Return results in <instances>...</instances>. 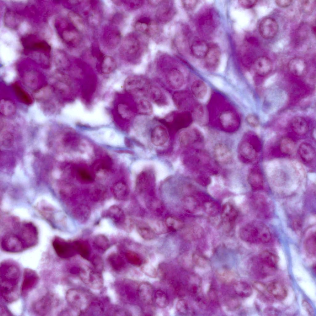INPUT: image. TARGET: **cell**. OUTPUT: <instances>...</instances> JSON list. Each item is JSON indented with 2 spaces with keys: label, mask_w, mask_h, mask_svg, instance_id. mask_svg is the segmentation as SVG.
Masks as SVG:
<instances>
[{
  "label": "cell",
  "mask_w": 316,
  "mask_h": 316,
  "mask_svg": "<svg viewBox=\"0 0 316 316\" xmlns=\"http://www.w3.org/2000/svg\"><path fill=\"white\" fill-rule=\"evenodd\" d=\"M20 271L18 266L12 261H5L1 264V293L8 302L13 301L18 297V285Z\"/></svg>",
  "instance_id": "obj_1"
},
{
  "label": "cell",
  "mask_w": 316,
  "mask_h": 316,
  "mask_svg": "<svg viewBox=\"0 0 316 316\" xmlns=\"http://www.w3.org/2000/svg\"><path fill=\"white\" fill-rule=\"evenodd\" d=\"M243 236L246 241L254 243H265L271 239L270 232L262 222L256 221L247 226L244 229Z\"/></svg>",
  "instance_id": "obj_2"
},
{
  "label": "cell",
  "mask_w": 316,
  "mask_h": 316,
  "mask_svg": "<svg viewBox=\"0 0 316 316\" xmlns=\"http://www.w3.org/2000/svg\"><path fill=\"white\" fill-rule=\"evenodd\" d=\"M217 15L212 9H205L199 15L197 25L200 33L205 36L211 34L218 24Z\"/></svg>",
  "instance_id": "obj_3"
},
{
  "label": "cell",
  "mask_w": 316,
  "mask_h": 316,
  "mask_svg": "<svg viewBox=\"0 0 316 316\" xmlns=\"http://www.w3.org/2000/svg\"><path fill=\"white\" fill-rule=\"evenodd\" d=\"M122 45L123 53L128 60H137L141 56L142 47L139 40L134 35H131L126 37Z\"/></svg>",
  "instance_id": "obj_4"
},
{
  "label": "cell",
  "mask_w": 316,
  "mask_h": 316,
  "mask_svg": "<svg viewBox=\"0 0 316 316\" xmlns=\"http://www.w3.org/2000/svg\"><path fill=\"white\" fill-rule=\"evenodd\" d=\"M19 235L21 238L26 248L35 245L38 239V233L35 227L32 223L23 224L20 227Z\"/></svg>",
  "instance_id": "obj_5"
},
{
  "label": "cell",
  "mask_w": 316,
  "mask_h": 316,
  "mask_svg": "<svg viewBox=\"0 0 316 316\" xmlns=\"http://www.w3.org/2000/svg\"><path fill=\"white\" fill-rule=\"evenodd\" d=\"M1 245L3 250L10 252H18L27 248L19 236L13 234L4 236L1 240Z\"/></svg>",
  "instance_id": "obj_6"
},
{
  "label": "cell",
  "mask_w": 316,
  "mask_h": 316,
  "mask_svg": "<svg viewBox=\"0 0 316 316\" xmlns=\"http://www.w3.org/2000/svg\"><path fill=\"white\" fill-rule=\"evenodd\" d=\"M278 29L277 22L274 19L270 17L263 19L259 26V31L260 35L267 39L274 37L277 34Z\"/></svg>",
  "instance_id": "obj_7"
},
{
  "label": "cell",
  "mask_w": 316,
  "mask_h": 316,
  "mask_svg": "<svg viewBox=\"0 0 316 316\" xmlns=\"http://www.w3.org/2000/svg\"><path fill=\"white\" fill-rule=\"evenodd\" d=\"M52 244L57 255L62 258L71 257L75 255L76 252L73 244L67 243L58 237L54 239Z\"/></svg>",
  "instance_id": "obj_8"
},
{
  "label": "cell",
  "mask_w": 316,
  "mask_h": 316,
  "mask_svg": "<svg viewBox=\"0 0 316 316\" xmlns=\"http://www.w3.org/2000/svg\"><path fill=\"white\" fill-rule=\"evenodd\" d=\"M54 299L53 295L50 293L44 296L34 304L33 309L35 312L42 315L49 313L54 306Z\"/></svg>",
  "instance_id": "obj_9"
},
{
  "label": "cell",
  "mask_w": 316,
  "mask_h": 316,
  "mask_svg": "<svg viewBox=\"0 0 316 316\" xmlns=\"http://www.w3.org/2000/svg\"><path fill=\"white\" fill-rule=\"evenodd\" d=\"M39 281L37 273L30 269H25L24 271L21 292L23 295H26L36 285Z\"/></svg>",
  "instance_id": "obj_10"
},
{
  "label": "cell",
  "mask_w": 316,
  "mask_h": 316,
  "mask_svg": "<svg viewBox=\"0 0 316 316\" xmlns=\"http://www.w3.org/2000/svg\"><path fill=\"white\" fill-rule=\"evenodd\" d=\"M288 69L291 73L297 77L305 75L307 71V65L303 58L296 57L291 59L288 64Z\"/></svg>",
  "instance_id": "obj_11"
},
{
  "label": "cell",
  "mask_w": 316,
  "mask_h": 316,
  "mask_svg": "<svg viewBox=\"0 0 316 316\" xmlns=\"http://www.w3.org/2000/svg\"><path fill=\"white\" fill-rule=\"evenodd\" d=\"M80 275L83 281L89 286L95 288L102 286V280L100 274L89 268L81 269Z\"/></svg>",
  "instance_id": "obj_12"
},
{
  "label": "cell",
  "mask_w": 316,
  "mask_h": 316,
  "mask_svg": "<svg viewBox=\"0 0 316 316\" xmlns=\"http://www.w3.org/2000/svg\"><path fill=\"white\" fill-rule=\"evenodd\" d=\"M168 134L166 128L162 125H157L152 129L151 135L152 143L156 146L164 145L167 142Z\"/></svg>",
  "instance_id": "obj_13"
},
{
  "label": "cell",
  "mask_w": 316,
  "mask_h": 316,
  "mask_svg": "<svg viewBox=\"0 0 316 316\" xmlns=\"http://www.w3.org/2000/svg\"><path fill=\"white\" fill-rule=\"evenodd\" d=\"M175 13L172 3L169 1H165L161 3L157 10L156 17L159 21L165 23L172 19Z\"/></svg>",
  "instance_id": "obj_14"
},
{
  "label": "cell",
  "mask_w": 316,
  "mask_h": 316,
  "mask_svg": "<svg viewBox=\"0 0 316 316\" xmlns=\"http://www.w3.org/2000/svg\"><path fill=\"white\" fill-rule=\"evenodd\" d=\"M166 78L168 84L173 89H179L183 85V75L181 71L177 68L172 69L169 71Z\"/></svg>",
  "instance_id": "obj_15"
},
{
  "label": "cell",
  "mask_w": 316,
  "mask_h": 316,
  "mask_svg": "<svg viewBox=\"0 0 316 316\" xmlns=\"http://www.w3.org/2000/svg\"><path fill=\"white\" fill-rule=\"evenodd\" d=\"M271 60L267 57L261 56L256 58L254 62V67L256 73L260 76L268 75L272 69Z\"/></svg>",
  "instance_id": "obj_16"
},
{
  "label": "cell",
  "mask_w": 316,
  "mask_h": 316,
  "mask_svg": "<svg viewBox=\"0 0 316 316\" xmlns=\"http://www.w3.org/2000/svg\"><path fill=\"white\" fill-rule=\"evenodd\" d=\"M146 85L145 80L141 77L133 76L128 77L125 82V88L127 91L131 93L141 91Z\"/></svg>",
  "instance_id": "obj_17"
},
{
  "label": "cell",
  "mask_w": 316,
  "mask_h": 316,
  "mask_svg": "<svg viewBox=\"0 0 316 316\" xmlns=\"http://www.w3.org/2000/svg\"><path fill=\"white\" fill-rule=\"evenodd\" d=\"M138 294L140 301L146 304H151L153 300V289L149 283L143 282L140 283L138 288Z\"/></svg>",
  "instance_id": "obj_18"
},
{
  "label": "cell",
  "mask_w": 316,
  "mask_h": 316,
  "mask_svg": "<svg viewBox=\"0 0 316 316\" xmlns=\"http://www.w3.org/2000/svg\"><path fill=\"white\" fill-rule=\"evenodd\" d=\"M66 297L68 303L74 308H81L86 302L85 298L82 293L75 289L69 290Z\"/></svg>",
  "instance_id": "obj_19"
},
{
  "label": "cell",
  "mask_w": 316,
  "mask_h": 316,
  "mask_svg": "<svg viewBox=\"0 0 316 316\" xmlns=\"http://www.w3.org/2000/svg\"><path fill=\"white\" fill-rule=\"evenodd\" d=\"M149 95L151 100L156 105L160 107L166 106L169 101L162 90L158 87L154 86L150 88Z\"/></svg>",
  "instance_id": "obj_20"
},
{
  "label": "cell",
  "mask_w": 316,
  "mask_h": 316,
  "mask_svg": "<svg viewBox=\"0 0 316 316\" xmlns=\"http://www.w3.org/2000/svg\"><path fill=\"white\" fill-rule=\"evenodd\" d=\"M221 52L218 46L215 44L209 45L208 51L205 57L206 64L209 67H214L219 62Z\"/></svg>",
  "instance_id": "obj_21"
},
{
  "label": "cell",
  "mask_w": 316,
  "mask_h": 316,
  "mask_svg": "<svg viewBox=\"0 0 316 316\" xmlns=\"http://www.w3.org/2000/svg\"><path fill=\"white\" fill-rule=\"evenodd\" d=\"M209 45L205 41L197 40L192 43L190 50L192 54L196 58H204L209 49Z\"/></svg>",
  "instance_id": "obj_22"
},
{
  "label": "cell",
  "mask_w": 316,
  "mask_h": 316,
  "mask_svg": "<svg viewBox=\"0 0 316 316\" xmlns=\"http://www.w3.org/2000/svg\"><path fill=\"white\" fill-rule=\"evenodd\" d=\"M267 288L269 294L278 300H283L287 296L286 289L280 282H274L271 283L268 285Z\"/></svg>",
  "instance_id": "obj_23"
},
{
  "label": "cell",
  "mask_w": 316,
  "mask_h": 316,
  "mask_svg": "<svg viewBox=\"0 0 316 316\" xmlns=\"http://www.w3.org/2000/svg\"><path fill=\"white\" fill-rule=\"evenodd\" d=\"M291 126L293 131L300 135L306 134L309 130V125L306 120L299 116L295 117L292 119Z\"/></svg>",
  "instance_id": "obj_24"
},
{
  "label": "cell",
  "mask_w": 316,
  "mask_h": 316,
  "mask_svg": "<svg viewBox=\"0 0 316 316\" xmlns=\"http://www.w3.org/2000/svg\"><path fill=\"white\" fill-rule=\"evenodd\" d=\"M298 152L301 159L304 162H309L314 159L315 150L311 145L307 143H301L298 148Z\"/></svg>",
  "instance_id": "obj_25"
},
{
  "label": "cell",
  "mask_w": 316,
  "mask_h": 316,
  "mask_svg": "<svg viewBox=\"0 0 316 316\" xmlns=\"http://www.w3.org/2000/svg\"><path fill=\"white\" fill-rule=\"evenodd\" d=\"M137 231L141 237L146 240L153 239L155 236V233L151 226L143 223L137 224Z\"/></svg>",
  "instance_id": "obj_26"
},
{
  "label": "cell",
  "mask_w": 316,
  "mask_h": 316,
  "mask_svg": "<svg viewBox=\"0 0 316 316\" xmlns=\"http://www.w3.org/2000/svg\"><path fill=\"white\" fill-rule=\"evenodd\" d=\"M259 258L263 264L271 268H275L278 262V257L274 254L267 251L262 252Z\"/></svg>",
  "instance_id": "obj_27"
},
{
  "label": "cell",
  "mask_w": 316,
  "mask_h": 316,
  "mask_svg": "<svg viewBox=\"0 0 316 316\" xmlns=\"http://www.w3.org/2000/svg\"><path fill=\"white\" fill-rule=\"evenodd\" d=\"M137 108L138 112L143 115L150 116L153 112V108L151 103L148 100L144 99L138 101Z\"/></svg>",
  "instance_id": "obj_28"
},
{
  "label": "cell",
  "mask_w": 316,
  "mask_h": 316,
  "mask_svg": "<svg viewBox=\"0 0 316 316\" xmlns=\"http://www.w3.org/2000/svg\"><path fill=\"white\" fill-rule=\"evenodd\" d=\"M234 289L236 293L240 297H247L252 293V289L247 283L243 281H239L234 285Z\"/></svg>",
  "instance_id": "obj_29"
},
{
  "label": "cell",
  "mask_w": 316,
  "mask_h": 316,
  "mask_svg": "<svg viewBox=\"0 0 316 316\" xmlns=\"http://www.w3.org/2000/svg\"><path fill=\"white\" fill-rule=\"evenodd\" d=\"M279 147L280 151L282 153L290 155L293 152L295 148V144L291 138L285 137L280 140Z\"/></svg>",
  "instance_id": "obj_30"
},
{
  "label": "cell",
  "mask_w": 316,
  "mask_h": 316,
  "mask_svg": "<svg viewBox=\"0 0 316 316\" xmlns=\"http://www.w3.org/2000/svg\"><path fill=\"white\" fill-rule=\"evenodd\" d=\"M116 67V63L112 57L106 56L102 59L101 65V71L104 73H110L114 71Z\"/></svg>",
  "instance_id": "obj_31"
},
{
  "label": "cell",
  "mask_w": 316,
  "mask_h": 316,
  "mask_svg": "<svg viewBox=\"0 0 316 316\" xmlns=\"http://www.w3.org/2000/svg\"><path fill=\"white\" fill-rule=\"evenodd\" d=\"M113 192L115 198L120 200L126 199L129 193L127 187L122 183L115 185L113 187Z\"/></svg>",
  "instance_id": "obj_32"
},
{
  "label": "cell",
  "mask_w": 316,
  "mask_h": 316,
  "mask_svg": "<svg viewBox=\"0 0 316 316\" xmlns=\"http://www.w3.org/2000/svg\"><path fill=\"white\" fill-rule=\"evenodd\" d=\"M154 297L155 303L159 307L164 308L168 306L169 299L164 291L161 290H157L154 294Z\"/></svg>",
  "instance_id": "obj_33"
},
{
  "label": "cell",
  "mask_w": 316,
  "mask_h": 316,
  "mask_svg": "<svg viewBox=\"0 0 316 316\" xmlns=\"http://www.w3.org/2000/svg\"><path fill=\"white\" fill-rule=\"evenodd\" d=\"M107 214L110 218L117 223L123 221L124 218L123 212L116 206H111L108 210Z\"/></svg>",
  "instance_id": "obj_34"
},
{
  "label": "cell",
  "mask_w": 316,
  "mask_h": 316,
  "mask_svg": "<svg viewBox=\"0 0 316 316\" xmlns=\"http://www.w3.org/2000/svg\"><path fill=\"white\" fill-rule=\"evenodd\" d=\"M250 182L252 188L256 190L262 189L263 185V179L261 173L258 170L253 171L251 175Z\"/></svg>",
  "instance_id": "obj_35"
},
{
  "label": "cell",
  "mask_w": 316,
  "mask_h": 316,
  "mask_svg": "<svg viewBox=\"0 0 316 316\" xmlns=\"http://www.w3.org/2000/svg\"><path fill=\"white\" fill-rule=\"evenodd\" d=\"M63 37L67 42L73 45L77 44L80 40L79 32L75 30L65 31L63 33Z\"/></svg>",
  "instance_id": "obj_36"
},
{
  "label": "cell",
  "mask_w": 316,
  "mask_h": 316,
  "mask_svg": "<svg viewBox=\"0 0 316 316\" xmlns=\"http://www.w3.org/2000/svg\"><path fill=\"white\" fill-rule=\"evenodd\" d=\"M148 175L145 173H141L137 178L136 188L138 192H142L146 191L149 185V181Z\"/></svg>",
  "instance_id": "obj_37"
},
{
  "label": "cell",
  "mask_w": 316,
  "mask_h": 316,
  "mask_svg": "<svg viewBox=\"0 0 316 316\" xmlns=\"http://www.w3.org/2000/svg\"><path fill=\"white\" fill-rule=\"evenodd\" d=\"M76 252L83 258L87 259L89 256L90 251L87 244L84 242H76L73 244Z\"/></svg>",
  "instance_id": "obj_38"
},
{
  "label": "cell",
  "mask_w": 316,
  "mask_h": 316,
  "mask_svg": "<svg viewBox=\"0 0 316 316\" xmlns=\"http://www.w3.org/2000/svg\"><path fill=\"white\" fill-rule=\"evenodd\" d=\"M165 223L167 228L174 231H179L183 226V223L181 220L172 216L167 218Z\"/></svg>",
  "instance_id": "obj_39"
},
{
  "label": "cell",
  "mask_w": 316,
  "mask_h": 316,
  "mask_svg": "<svg viewBox=\"0 0 316 316\" xmlns=\"http://www.w3.org/2000/svg\"><path fill=\"white\" fill-rule=\"evenodd\" d=\"M94 244L97 248L104 250L108 248L110 246L108 239L102 235H99L96 236L94 240Z\"/></svg>",
  "instance_id": "obj_40"
},
{
  "label": "cell",
  "mask_w": 316,
  "mask_h": 316,
  "mask_svg": "<svg viewBox=\"0 0 316 316\" xmlns=\"http://www.w3.org/2000/svg\"><path fill=\"white\" fill-rule=\"evenodd\" d=\"M70 20L75 27L78 30H82L84 28V24L83 19L78 14L71 12L69 14Z\"/></svg>",
  "instance_id": "obj_41"
},
{
  "label": "cell",
  "mask_w": 316,
  "mask_h": 316,
  "mask_svg": "<svg viewBox=\"0 0 316 316\" xmlns=\"http://www.w3.org/2000/svg\"><path fill=\"white\" fill-rule=\"evenodd\" d=\"M151 24L150 19L146 17H143L139 19L136 22L135 27L137 30L143 32H147Z\"/></svg>",
  "instance_id": "obj_42"
},
{
  "label": "cell",
  "mask_w": 316,
  "mask_h": 316,
  "mask_svg": "<svg viewBox=\"0 0 316 316\" xmlns=\"http://www.w3.org/2000/svg\"><path fill=\"white\" fill-rule=\"evenodd\" d=\"M305 247L308 252L310 254L316 255V235L314 233L307 239L305 243Z\"/></svg>",
  "instance_id": "obj_43"
},
{
  "label": "cell",
  "mask_w": 316,
  "mask_h": 316,
  "mask_svg": "<svg viewBox=\"0 0 316 316\" xmlns=\"http://www.w3.org/2000/svg\"><path fill=\"white\" fill-rule=\"evenodd\" d=\"M126 256L128 261L131 264L139 267L142 264V260L139 256L135 252L127 251L126 254Z\"/></svg>",
  "instance_id": "obj_44"
},
{
  "label": "cell",
  "mask_w": 316,
  "mask_h": 316,
  "mask_svg": "<svg viewBox=\"0 0 316 316\" xmlns=\"http://www.w3.org/2000/svg\"><path fill=\"white\" fill-rule=\"evenodd\" d=\"M141 270L147 276L152 278H155L157 275L156 268L152 264L149 263H145L141 265Z\"/></svg>",
  "instance_id": "obj_45"
},
{
  "label": "cell",
  "mask_w": 316,
  "mask_h": 316,
  "mask_svg": "<svg viewBox=\"0 0 316 316\" xmlns=\"http://www.w3.org/2000/svg\"><path fill=\"white\" fill-rule=\"evenodd\" d=\"M316 6L315 0H302L300 2V7L304 13L310 14L314 10Z\"/></svg>",
  "instance_id": "obj_46"
},
{
  "label": "cell",
  "mask_w": 316,
  "mask_h": 316,
  "mask_svg": "<svg viewBox=\"0 0 316 316\" xmlns=\"http://www.w3.org/2000/svg\"><path fill=\"white\" fill-rule=\"evenodd\" d=\"M109 261L112 266L114 269H120L123 265V261L119 256L116 255L110 257Z\"/></svg>",
  "instance_id": "obj_47"
},
{
  "label": "cell",
  "mask_w": 316,
  "mask_h": 316,
  "mask_svg": "<svg viewBox=\"0 0 316 316\" xmlns=\"http://www.w3.org/2000/svg\"><path fill=\"white\" fill-rule=\"evenodd\" d=\"M216 149V154L219 160L224 161L229 158V154L227 151L222 147H218Z\"/></svg>",
  "instance_id": "obj_48"
},
{
  "label": "cell",
  "mask_w": 316,
  "mask_h": 316,
  "mask_svg": "<svg viewBox=\"0 0 316 316\" xmlns=\"http://www.w3.org/2000/svg\"><path fill=\"white\" fill-rule=\"evenodd\" d=\"M151 227L155 233L158 232L160 233H164L167 228L165 223H164L160 221L155 222L153 223V227Z\"/></svg>",
  "instance_id": "obj_49"
},
{
  "label": "cell",
  "mask_w": 316,
  "mask_h": 316,
  "mask_svg": "<svg viewBox=\"0 0 316 316\" xmlns=\"http://www.w3.org/2000/svg\"><path fill=\"white\" fill-rule=\"evenodd\" d=\"M177 310L181 313H185L188 309V305L186 301L183 299L179 300L176 304Z\"/></svg>",
  "instance_id": "obj_50"
},
{
  "label": "cell",
  "mask_w": 316,
  "mask_h": 316,
  "mask_svg": "<svg viewBox=\"0 0 316 316\" xmlns=\"http://www.w3.org/2000/svg\"><path fill=\"white\" fill-rule=\"evenodd\" d=\"M257 2L256 0H243L239 1V3L243 8H250L253 7Z\"/></svg>",
  "instance_id": "obj_51"
},
{
  "label": "cell",
  "mask_w": 316,
  "mask_h": 316,
  "mask_svg": "<svg viewBox=\"0 0 316 316\" xmlns=\"http://www.w3.org/2000/svg\"><path fill=\"white\" fill-rule=\"evenodd\" d=\"M17 94L19 98L26 102H29L30 101L28 96L19 87L16 86L15 87Z\"/></svg>",
  "instance_id": "obj_52"
},
{
  "label": "cell",
  "mask_w": 316,
  "mask_h": 316,
  "mask_svg": "<svg viewBox=\"0 0 316 316\" xmlns=\"http://www.w3.org/2000/svg\"><path fill=\"white\" fill-rule=\"evenodd\" d=\"M198 1L197 0H184L183 1L184 7L187 10H193L196 6Z\"/></svg>",
  "instance_id": "obj_53"
},
{
  "label": "cell",
  "mask_w": 316,
  "mask_h": 316,
  "mask_svg": "<svg viewBox=\"0 0 316 316\" xmlns=\"http://www.w3.org/2000/svg\"><path fill=\"white\" fill-rule=\"evenodd\" d=\"M127 3L130 7L133 9H137L141 7L143 3L142 0H132L128 1Z\"/></svg>",
  "instance_id": "obj_54"
},
{
  "label": "cell",
  "mask_w": 316,
  "mask_h": 316,
  "mask_svg": "<svg viewBox=\"0 0 316 316\" xmlns=\"http://www.w3.org/2000/svg\"><path fill=\"white\" fill-rule=\"evenodd\" d=\"M247 120L249 123L252 126L257 127L259 124V119L255 115H251L247 117Z\"/></svg>",
  "instance_id": "obj_55"
},
{
  "label": "cell",
  "mask_w": 316,
  "mask_h": 316,
  "mask_svg": "<svg viewBox=\"0 0 316 316\" xmlns=\"http://www.w3.org/2000/svg\"><path fill=\"white\" fill-rule=\"evenodd\" d=\"M292 0H281L275 1L276 5L281 8H285L290 6L293 3Z\"/></svg>",
  "instance_id": "obj_56"
},
{
  "label": "cell",
  "mask_w": 316,
  "mask_h": 316,
  "mask_svg": "<svg viewBox=\"0 0 316 316\" xmlns=\"http://www.w3.org/2000/svg\"><path fill=\"white\" fill-rule=\"evenodd\" d=\"M79 173L82 180L86 181H90L92 180L91 176L86 171L83 170H80Z\"/></svg>",
  "instance_id": "obj_57"
},
{
  "label": "cell",
  "mask_w": 316,
  "mask_h": 316,
  "mask_svg": "<svg viewBox=\"0 0 316 316\" xmlns=\"http://www.w3.org/2000/svg\"><path fill=\"white\" fill-rule=\"evenodd\" d=\"M211 80L212 83L217 88H221L223 87V81L222 80L218 77H213L211 78Z\"/></svg>",
  "instance_id": "obj_58"
},
{
  "label": "cell",
  "mask_w": 316,
  "mask_h": 316,
  "mask_svg": "<svg viewBox=\"0 0 316 316\" xmlns=\"http://www.w3.org/2000/svg\"><path fill=\"white\" fill-rule=\"evenodd\" d=\"M303 307L305 310L310 315H312L314 310L311 305L306 301L304 300L302 302Z\"/></svg>",
  "instance_id": "obj_59"
},
{
  "label": "cell",
  "mask_w": 316,
  "mask_h": 316,
  "mask_svg": "<svg viewBox=\"0 0 316 316\" xmlns=\"http://www.w3.org/2000/svg\"><path fill=\"white\" fill-rule=\"evenodd\" d=\"M255 286L258 291L263 294H265L266 291H268L267 287L262 283L256 282L255 284Z\"/></svg>",
  "instance_id": "obj_60"
}]
</instances>
